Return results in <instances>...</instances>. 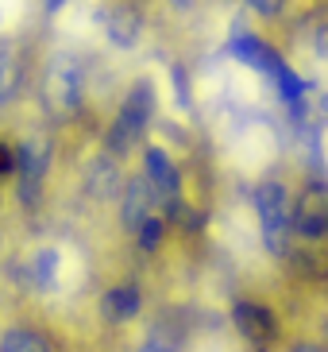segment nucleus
<instances>
[{
  "instance_id": "6",
  "label": "nucleus",
  "mask_w": 328,
  "mask_h": 352,
  "mask_svg": "<svg viewBox=\"0 0 328 352\" xmlns=\"http://www.w3.org/2000/svg\"><path fill=\"white\" fill-rule=\"evenodd\" d=\"M294 228L309 240L328 236V197L320 190H309V194L298 197V206H294Z\"/></svg>"
},
{
  "instance_id": "12",
  "label": "nucleus",
  "mask_w": 328,
  "mask_h": 352,
  "mask_svg": "<svg viewBox=\"0 0 328 352\" xmlns=\"http://www.w3.org/2000/svg\"><path fill=\"white\" fill-rule=\"evenodd\" d=\"M135 310H139V294H135L132 287H120V290H108V294H104V314H108V318L124 321V318H132Z\"/></svg>"
},
{
  "instance_id": "17",
  "label": "nucleus",
  "mask_w": 328,
  "mask_h": 352,
  "mask_svg": "<svg viewBox=\"0 0 328 352\" xmlns=\"http://www.w3.org/2000/svg\"><path fill=\"white\" fill-rule=\"evenodd\" d=\"M135 352H174L170 344H163V341H147V344H139Z\"/></svg>"
},
{
  "instance_id": "2",
  "label": "nucleus",
  "mask_w": 328,
  "mask_h": 352,
  "mask_svg": "<svg viewBox=\"0 0 328 352\" xmlns=\"http://www.w3.org/2000/svg\"><path fill=\"white\" fill-rule=\"evenodd\" d=\"M255 217H259V236L274 256L290 248L294 236V201H290L282 182H259L255 190Z\"/></svg>"
},
{
  "instance_id": "1",
  "label": "nucleus",
  "mask_w": 328,
  "mask_h": 352,
  "mask_svg": "<svg viewBox=\"0 0 328 352\" xmlns=\"http://www.w3.org/2000/svg\"><path fill=\"white\" fill-rule=\"evenodd\" d=\"M85 89H89V63H85L82 51H70L62 47L47 58L43 66V101L54 116H73L85 101Z\"/></svg>"
},
{
  "instance_id": "18",
  "label": "nucleus",
  "mask_w": 328,
  "mask_h": 352,
  "mask_svg": "<svg viewBox=\"0 0 328 352\" xmlns=\"http://www.w3.org/2000/svg\"><path fill=\"white\" fill-rule=\"evenodd\" d=\"M170 4H174V8H194L197 0H170Z\"/></svg>"
},
{
  "instance_id": "20",
  "label": "nucleus",
  "mask_w": 328,
  "mask_h": 352,
  "mask_svg": "<svg viewBox=\"0 0 328 352\" xmlns=\"http://www.w3.org/2000/svg\"><path fill=\"white\" fill-rule=\"evenodd\" d=\"M0 20H4V12H0Z\"/></svg>"
},
{
  "instance_id": "14",
  "label": "nucleus",
  "mask_w": 328,
  "mask_h": 352,
  "mask_svg": "<svg viewBox=\"0 0 328 352\" xmlns=\"http://www.w3.org/2000/svg\"><path fill=\"white\" fill-rule=\"evenodd\" d=\"M313 54H317L320 63H328V23H320L317 32H313Z\"/></svg>"
},
{
  "instance_id": "7",
  "label": "nucleus",
  "mask_w": 328,
  "mask_h": 352,
  "mask_svg": "<svg viewBox=\"0 0 328 352\" xmlns=\"http://www.w3.org/2000/svg\"><path fill=\"white\" fill-rule=\"evenodd\" d=\"M85 194L93 201H113L120 194V166H116L113 155H101L89 163V170H85Z\"/></svg>"
},
{
  "instance_id": "19",
  "label": "nucleus",
  "mask_w": 328,
  "mask_h": 352,
  "mask_svg": "<svg viewBox=\"0 0 328 352\" xmlns=\"http://www.w3.org/2000/svg\"><path fill=\"white\" fill-rule=\"evenodd\" d=\"M294 352H320V349H313V344H301V349H294Z\"/></svg>"
},
{
  "instance_id": "8",
  "label": "nucleus",
  "mask_w": 328,
  "mask_h": 352,
  "mask_svg": "<svg viewBox=\"0 0 328 352\" xmlns=\"http://www.w3.org/2000/svg\"><path fill=\"white\" fill-rule=\"evenodd\" d=\"M104 35L116 43V47H132L139 39V16H135L128 4H113V8H104Z\"/></svg>"
},
{
  "instance_id": "5",
  "label": "nucleus",
  "mask_w": 328,
  "mask_h": 352,
  "mask_svg": "<svg viewBox=\"0 0 328 352\" xmlns=\"http://www.w3.org/2000/svg\"><path fill=\"white\" fill-rule=\"evenodd\" d=\"M143 178L151 182L154 197H159V206H174V197H178V170H174V163L166 159L163 147H147V155H143Z\"/></svg>"
},
{
  "instance_id": "13",
  "label": "nucleus",
  "mask_w": 328,
  "mask_h": 352,
  "mask_svg": "<svg viewBox=\"0 0 328 352\" xmlns=\"http://www.w3.org/2000/svg\"><path fill=\"white\" fill-rule=\"evenodd\" d=\"M16 85H20V63H16V54L8 47H0V104L12 101Z\"/></svg>"
},
{
  "instance_id": "16",
  "label": "nucleus",
  "mask_w": 328,
  "mask_h": 352,
  "mask_svg": "<svg viewBox=\"0 0 328 352\" xmlns=\"http://www.w3.org/2000/svg\"><path fill=\"white\" fill-rule=\"evenodd\" d=\"M12 170H16V151L8 144H0V178L12 175Z\"/></svg>"
},
{
  "instance_id": "10",
  "label": "nucleus",
  "mask_w": 328,
  "mask_h": 352,
  "mask_svg": "<svg viewBox=\"0 0 328 352\" xmlns=\"http://www.w3.org/2000/svg\"><path fill=\"white\" fill-rule=\"evenodd\" d=\"M58 267H62V252L58 248H43V252H35L27 275H31V283H35L39 290H54V287H58V279H62Z\"/></svg>"
},
{
  "instance_id": "11",
  "label": "nucleus",
  "mask_w": 328,
  "mask_h": 352,
  "mask_svg": "<svg viewBox=\"0 0 328 352\" xmlns=\"http://www.w3.org/2000/svg\"><path fill=\"white\" fill-rule=\"evenodd\" d=\"M0 352H51V344H47L43 333L20 325V329H8L0 337Z\"/></svg>"
},
{
  "instance_id": "3",
  "label": "nucleus",
  "mask_w": 328,
  "mask_h": 352,
  "mask_svg": "<svg viewBox=\"0 0 328 352\" xmlns=\"http://www.w3.org/2000/svg\"><path fill=\"white\" fill-rule=\"evenodd\" d=\"M147 116H151V89L139 85L128 101H124L120 116L113 120L108 128V151H128L143 140V128H147Z\"/></svg>"
},
{
  "instance_id": "9",
  "label": "nucleus",
  "mask_w": 328,
  "mask_h": 352,
  "mask_svg": "<svg viewBox=\"0 0 328 352\" xmlns=\"http://www.w3.org/2000/svg\"><path fill=\"white\" fill-rule=\"evenodd\" d=\"M236 325H239V333H244L247 341H255V344H267L270 333H274L270 314L263 310V306H255V302H239L236 306Z\"/></svg>"
},
{
  "instance_id": "15",
  "label": "nucleus",
  "mask_w": 328,
  "mask_h": 352,
  "mask_svg": "<svg viewBox=\"0 0 328 352\" xmlns=\"http://www.w3.org/2000/svg\"><path fill=\"white\" fill-rule=\"evenodd\" d=\"M247 4H251L259 16H278V12H282V0H247Z\"/></svg>"
},
{
  "instance_id": "4",
  "label": "nucleus",
  "mask_w": 328,
  "mask_h": 352,
  "mask_svg": "<svg viewBox=\"0 0 328 352\" xmlns=\"http://www.w3.org/2000/svg\"><path fill=\"white\" fill-rule=\"evenodd\" d=\"M120 206H124V225L132 228V232H139L143 225L159 221V213H154V206H159V197H154L151 182H147L143 175H139V178H132V182L124 186Z\"/></svg>"
}]
</instances>
